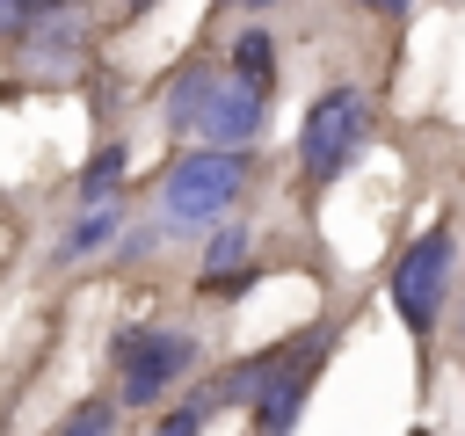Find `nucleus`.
<instances>
[{"mask_svg": "<svg viewBox=\"0 0 465 436\" xmlns=\"http://www.w3.org/2000/svg\"><path fill=\"white\" fill-rule=\"evenodd\" d=\"M116 182H124V145H102V153L87 160V174H80V196H87V203H109Z\"/></svg>", "mask_w": 465, "mask_h": 436, "instance_id": "obj_12", "label": "nucleus"}, {"mask_svg": "<svg viewBox=\"0 0 465 436\" xmlns=\"http://www.w3.org/2000/svg\"><path fill=\"white\" fill-rule=\"evenodd\" d=\"M116 407H124V400H80L51 436H116Z\"/></svg>", "mask_w": 465, "mask_h": 436, "instance_id": "obj_11", "label": "nucleus"}, {"mask_svg": "<svg viewBox=\"0 0 465 436\" xmlns=\"http://www.w3.org/2000/svg\"><path fill=\"white\" fill-rule=\"evenodd\" d=\"M450 262H458L450 225H429V233L400 254V269H392V305H400V320H407L414 334L436 327V312H443V298H450Z\"/></svg>", "mask_w": 465, "mask_h": 436, "instance_id": "obj_5", "label": "nucleus"}, {"mask_svg": "<svg viewBox=\"0 0 465 436\" xmlns=\"http://www.w3.org/2000/svg\"><path fill=\"white\" fill-rule=\"evenodd\" d=\"M458 342H465V312H458Z\"/></svg>", "mask_w": 465, "mask_h": 436, "instance_id": "obj_18", "label": "nucleus"}, {"mask_svg": "<svg viewBox=\"0 0 465 436\" xmlns=\"http://www.w3.org/2000/svg\"><path fill=\"white\" fill-rule=\"evenodd\" d=\"M15 58H22V80H80L87 73V22L73 7L36 15L15 29Z\"/></svg>", "mask_w": 465, "mask_h": 436, "instance_id": "obj_7", "label": "nucleus"}, {"mask_svg": "<svg viewBox=\"0 0 465 436\" xmlns=\"http://www.w3.org/2000/svg\"><path fill=\"white\" fill-rule=\"evenodd\" d=\"M145 7H160V0H124V15H145Z\"/></svg>", "mask_w": 465, "mask_h": 436, "instance_id": "obj_16", "label": "nucleus"}, {"mask_svg": "<svg viewBox=\"0 0 465 436\" xmlns=\"http://www.w3.org/2000/svg\"><path fill=\"white\" fill-rule=\"evenodd\" d=\"M116 233H124V211H116V203H87V211L51 240V262H87V254H102Z\"/></svg>", "mask_w": 465, "mask_h": 436, "instance_id": "obj_8", "label": "nucleus"}, {"mask_svg": "<svg viewBox=\"0 0 465 436\" xmlns=\"http://www.w3.org/2000/svg\"><path fill=\"white\" fill-rule=\"evenodd\" d=\"M196 429H203V407L189 400V407H182V414H167V421H160L153 436H196Z\"/></svg>", "mask_w": 465, "mask_h": 436, "instance_id": "obj_14", "label": "nucleus"}, {"mask_svg": "<svg viewBox=\"0 0 465 436\" xmlns=\"http://www.w3.org/2000/svg\"><path fill=\"white\" fill-rule=\"evenodd\" d=\"M247 7H276V0H247Z\"/></svg>", "mask_w": 465, "mask_h": 436, "instance_id": "obj_17", "label": "nucleus"}, {"mask_svg": "<svg viewBox=\"0 0 465 436\" xmlns=\"http://www.w3.org/2000/svg\"><path fill=\"white\" fill-rule=\"evenodd\" d=\"M327 327H305V334H291L283 349H276V371H269V385H262V400H254V429L262 436H291L298 429V414H305V392H312V378H320V363H327Z\"/></svg>", "mask_w": 465, "mask_h": 436, "instance_id": "obj_6", "label": "nucleus"}, {"mask_svg": "<svg viewBox=\"0 0 465 436\" xmlns=\"http://www.w3.org/2000/svg\"><path fill=\"white\" fill-rule=\"evenodd\" d=\"M269 51H276V44H269L262 29H240V36H232V73H240L254 94H269V80H276V58H269Z\"/></svg>", "mask_w": 465, "mask_h": 436, "instance_id": "obj_10", "label": "nucleus"}, {"mask_svg": "<svg viewBox=\"0 0 465 436\" xmlns=\"http://www.w3.org/2000/svg\"><path fill=\"white\" fill-rule=\"evenodd\" d=\"M363 7H378V15H407V0H363Z\"/></svg>", "mask_w": 465, "mask_h": 436, "instance_id": "obj_15", "label": "nucleus"}, {"mask_svg": "<svg viewBox=\"0 0 465 436\" xmlns=\"http://www.w3.org/2000/svg\"><path fill=\"white\" fill-rule=\"evenodd\" d=\"M167 109V131H182V138H203V145H218V153H247L254 138H262V124H269V94H254L232 65H182L174 80H167V94H160Z\"/></svg>", "mask_w": 465, "mask_h": 436, "instance_id": "obj_1", "label": "nucleus"}, {"mask_svg": "<svg viewBox=\"0 0 465 436\" xmlns=\"http://www.w3.org/2000/svg\"><path fill=\"white\" fill-rule=\"evenodd\" d=\"M109 363H116V400L153 407L174 378L196 371V334H182V327H116Z\"/></svg>", "mask_w": 465, "mask_h": 436, "instance_id": "obj_3", "label": "nucleus"}, {"mask_svg": "<svg viewBox=\"0 0 465 436\" xmlns=\"http://www.w3.org/2000/svg\"><path fill=\"white\" fill-rule=\"evenodd\" d=\"M58 7H80V0H0V15H7V36H15L22 22H36V15H58Z\"/></svg>", "mask_w": 465, "mask_h": 436, "instance_id": "obj_13", "label": "nucleus"}, {"mask_svg": "<svg viewBox=\"0 0 465 436\" xmlns=\"http://www.w3.org/2000/svg\"><path fill=\"white\" fill-rule=\"evenodd\" d=\"M247 247H254V233H247L240 218H232V225H218V240H211V254H203V291H211V298H225V291H247V276H240Z\"/></svg>", "mask_w": 465, "mask_h": 436, "instance_id": "obj_9", "label": "nucleus"}, {"mask_svg": "<svg viewBox=\"0 0 465 436\" xmlns=\"http://www.w3.org/2000/svg\"><path fill=\"white\" fill-rule=\"evenodd\" d=\"M247 189V153H218V145H196L167 167L160 182V211L174 233H196V225H218L232 211V196Z\"/></svg>", "mask_w": 465, "mask_h": 436, "instance_id": "obj_2", "label": "nucleus"}, {"mask_svg": "<svg viewBox=\"0 0 465 436\" xmlns=\"http://www.w3.org/2000/svg\"><path fill=\"white\" fill-rule=\"evenodd\" d=\"M363 145H371V102H363V87H327V94L305 109L298 167H305L312 182H341Z\"/></svg>", "mask_w": 465, "mask_h": 436, "instance_id": "obj_4", "label": "nucleus"}]
</instances>
